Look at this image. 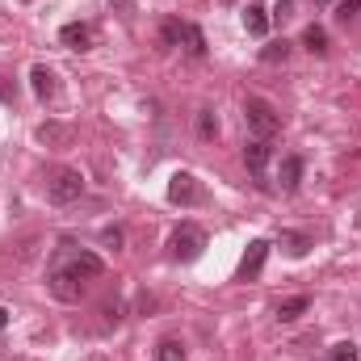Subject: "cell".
Masks as SVG:
<instances>
[{
	"instance_id": "6da1fadb",
	"label": "cell",
	"mask_w": 361,
	"mask_h": 361,
	"mask_svg": "<svg viewBox=\"0 0 361 361\" xmlns=\"http://www.w3.org/2000/svg\"><path fill=\"white\" fill-rule=\"evenodd\" d=\"M244 122H248L252 139H273L281 130V118H277V109H273L265 97H248L244 101Z\"/></svg>"
},
{
	"instance_id": "7a4b0ae2",
	"label": "cell",
	"mask_w": 361,
	"mask_h": 361,
	"mask_svg": "<svg viewBox=\"0 0 361 361\" xmlns=\"http://www.w3.org/2000/svg\"><path fill=\"white\" fill-rule=\"evenodd\" d=\"M85 193V177L76 173V169H59L55 177L47 180V197L55 202V206H68V202H76Z\"/></svg>"
},
{
	"instance_id": "3957f363",
	"label": "cell",
	"mask_w": 361,
	"mask_h": 361,
	"mask_svg": "<svg viewBox=\"0 0 361 361\" xmlns=\"http://www.w3.org/2000/svg\"><path fill=\"white\" fill-rule=\"evenodd\" d=\"M202 248H206V231H202V227L180 223L177 231H173V257H177V261H197Z\"/></svg>"
},
{
	"instance_id": "277c9868",
	"label": "cell",
	"mask_w": 361,
	"mask_h": 361,
	"mask_svg": "<svg viewBox=\"0 0 361 361\" xmlns=\"http://www.w3.org/2000/svg\"><path fill=\"white\" fill-rule=\"evenodd\" d=\"M169 202L173 206H202L206 189H202V180L193 177V173H177V177L169 180Z\"/></svg>"
},
{
	"instance_id": "5b68a950",
	"label": "cell",
	"mask_w": 361,
	"mask_h": 361,
	"mask_svg": "<svg viewBox=\"0 0 361 361\" xmlns=\"http://www.w3.org/2000/svg\"><path fill=\"white\" fill-rule=\"evenodd\" d=\"M47 290L59 298V302H80V294H85V277H76L72 265L68 269H55L47 277Z\"/></svg>"
},
{
	"instance_id": "8992f818",
	"label": "cell",
	"mask_w": 361,
	"mask_h": 361,
	"mask_svg": "<svg viewBox=\"0 0 361 361\" xmlns=\"http://www.w3.org/2000/svg\"><path fill=\"white\" fill-rule=\"evenodd\" d=\"M269 240H252V244H248V252H244V257H240V269H235V277H240V281H257V277H261V269H265V261H269Z\"/></svg>"
},
{
	"instance_id": "52a82bcc",
	"label": "cell",
	"mask_w": 361,
	"mask_h": 361,
	"mask_svg": "<svg viewBox=\"0 0 361 361\" xmlns=\"http://www.w3.org/2000/svg\"><path fill=\"white\" fill-rule=\"evenodd\" d=\"M59 42L72 47V51H89L92 47V30L85 25V21H68V25L59 30Z\"/></svg>"
},
{
	"instance_id": "ba28073f",
	"label": "cell",
	"mask_w": 361,
	"mask_h": 361,
	"mask_svg": "<svg viewBox=\"0 0 361 361\" xmlns=\"http://www.w3.org/2000/svg\"><path fill=\"white\" fill-rule=\"evenodd\" d=\"M244 164H248V173H265V164H269V139H248V147H244Z\"/></svg>"
},
{
	"instance_id": "9c48e42d",
	"label": "cell",
	"mask_w": 361,
	"mask_h": 361,
	"mask_svg": "<svg viewBox=\"0 0 361 361\" xmlns=\"http://www.w3.org/2000/svg\"><path fill=\"white\" fill-rule=\"evenodd\" d=\"M277 180H281V189H286V193H294V189H298V180H302V156H286Z\"/></svg>"
},
{
	"instance_id": "30bf717a",
	"label": "cell",
	"mask_w": 361,
	"mask_h": 361,
	"mask_svg": "<svg viewBox=\"0 0 361 361\" xmlns=\"http://www.w3.org/2000/svg\"><path fill=\"white\" fill-rule=\"evenodd\" d=\"M30 85H34V92H38V101H51V97H55V72L38 63V68L30 72Z\"/></svg>"
},
{
	"instance_id": "8fae6325",
	"label": "cell",
	"mask_w": 361,
	"mask_h": 361,
	"mask_svg": "<svg viewBox=\"0 0 361 361\" xmlns=\"http://www.w3.org/2000/svg\"><path fill=\"white\" fill-rule=\"evenodd\" d=\"M307 307H311V298H307V294H294V298L277 302V319H281V324H294L298 315H307Z\"/></svg>"
},
{
	"instance_id": "7c38bea8",
	"label": "cell",
	"mask_w": 361,
	"mask_h": 361,
	"mask_svg": "<svg viewBox=\"0 0 361 361\" xmlns=\"http://www.w3.org/2000/svg\"><path fill=\"white\" fill-rule=\"evenodd\" d=\"M244 25H248V34L261 38V34L269 30V8H265V4H248V8H244Z\"/></svg>"
},
{
	"instance_id": "4fadbf2b",
	"label": "cell",
	"mask_w": 361,
	"mask_h": 361,
	"mask_svg": "<svg viewBox=\"0 0 361 361\" xmlns=\"http://www.w3.org/2000/svg\"><path fill=\"white\" fill-rule=\"evenodd\" d=\"M281 248H286V257H307V248H311V235H302V231H281Z\"/></svg>"
},
{
	"instance_id": "5bb4252c",
	"label": "cell",
	"mask_w": 361,
	"mask_h": 361,
	"mask_svg": "<svg viewBox=\"0 0 361 361\" xmlns=\"http://www.w3.org/2000/svg\"><path fill=\"white\" fill-rule=\"evenodd\" d=\"M302 47H307L311 55H324V51H328V30H324V25H307V30H302Z\"/></svg>"
},
{
	"instance_id": "9a60e30c",
	"label": "cell",
	"mask_w": 361,
	"mask_h": 361,
	"mask_svg": "<svg viewBox=\"0 0 361 361\" xmlns=\"http://www.w3.org/2000/svg\"><path fill=\"white\" fill-rule=\"evenodd\" d=\"M72 273H76V277H101V273H105V265H101V257L80 252V257L72 261Z\"/></svg>"
},
{
	"instance_id": "2e32d148",
	"label": "cell",
	"mask_w": 361,
	"mask_h": 361,
	"mask_svg": "<svg viewBox=\"0 0 361 361\" xmlns=\"http://www.w3.org/2000/svg\"><path fill=\"white\" fill-rule=\"evenodd\" d=\"M197 135L210 143V139H219V118H214V109H197Z\"/></svg>"
},
{
	"instance_id": "e0dca14e",
	"label": "cell",
	"mask_w": 361,
	"mask_h": 361,
	"mask_svg": "<svg viewBox=\"0 0 361 361\" xmlns=\"http://www.w3.org/2000/svg\"><path fill=\"white\" fill-rule=\"evenodd\" d=\"M185 47H189V55H197V59L206 55V34H202L197 25H189V21H185Z\"/></svg>"
},
{
	"instance_id": "ac0fdd59",
	"label": "cell",
	"mask_w": 361,
	"mask_h": 361,
	"mask_svg": "<svg viewBox=\"0 0 361 361\" xmlns=\"http://www.w3.org/2000/svg\"><path fill=\"white\" fill-rule=\"evenodd\" d=\"M156 361H185V345H180V341H160Z\"/></svg>"
},
{
	"instance_id": "d6986e66",
	"label": "cell",
	"mask_w": 361,
	"mask_h": 361,
	"mask_svg": "<svg viewBox=\"0 0 361 361\" xmlns=\"http://www.w3.org/2000/svg\"><path fill=\"white\" fill-rule=\"evenodd\" d=\"M180 38H185V21H164L160 42H164V47H180Z\"/></svg>"
},
{
	"instance_id": "ffe728a7",
	"label": "cell",
	"mask_w": 361,
	"mask_h": 361,
	"mask_svg": "<svg viewBox=\"0 0 361 361\" xmlns=\"http://www.w3.org/2000/svg\"><path fill=\"white\" fill-rule=\"evenodd\" d=\"M328 361H361V353H357V345H353V341H341V345H332Z\"/></svg>"
},
{
	"instance_id": "44dd1931",
	"label": "cell",
	"mask_w": 361,
	"mask_h": 361,
	"mask_svg": "<svg viewBox=\"0 0 361 361\" xmlns=\"http://www.w3.org/2000/svg\"><path fill=\"white\" fill-rule=\"evenodd\" d=\"M286 55H290V42H286V38H281V42H269V47L261 51V59H265V63H281Z\"/></svg>"
},
{
	"instance_id": "7402d4cb",
	"label": "cell",
	"mask_w": 361,
	"mask_h": 361,
	"mask_svg": "<svg viewBox=\"0 0 361 361\" xmlns=\"http://www.w3.org/2000/svg\"><path fill=\"white\" fill-rule=\"evenodd\" d=\"M357 13H361V0H341V4H336V17H341V21H353Z\"/></svg>"
},
{
	"instance_id": "603a6c76",
	"label": "cell",
	"mask_w": 361,
	"mask_h": 361,
	"mask_svg": "<svg viewBox=\"0 0 361 361\" xmlns=\"http://www.w3.org/2000/svg\"><path fill=\"white\" fill-rule=\"evenodd\" d=\"M38 139L42 143H59V139H68V130L63 126H38Z\"/></svg>"
},
{
	"instance_id": "cb8c5ba5",
	"label": "cell",
	"mask_w": 361,
	"mask_h": 361,
	"mask_svg": "<svg viewBox=\"0 0 361 361\" xmlns=\"http://www.w3.org/2000/svg\"><path fill=\"white\" fill-rule=\"evenodd\" d=\"M101 244H105V248H118V244H122V231H118V227H105V231H101Z\"/></svg>"
},
{
	"instance_id": "d4e9b609",
	"label": "cell",
	"mask_w": 361,
	"mask_h": 361,
	"mask_svg": "<svg viewBox=\"0 0 361 361\" xmlns=\"http://www.w3.org/2000/svg\"><path fill=\"white\" fill-rule=\"evenodd\" d=\"M0 101H4V105H8V101H17V89L8 85V76H4V72H0Z\"/></svg>"
},
{
	"instance_id": "484cf974",
	"label": "cell",
	"mask_w": 361,
	"mask_h": 361,
	"mask_svg": "<svg viewBox=\"0 0 361 361\" xmlns=\"http://www.w3.org/2000/svg\"><path fill=\"white\" fill-rule=\"evenodd\" d=\"M114 4H118V8H130V4H135V0H114Z\"/></svg>"
},
{
	"instance_id": "4316f807",
	"label": "cell",
	"mask_w": 361,
	"mask_h": 361,
	"mask_svg": "<svg viewBox=\"0 0 361 361\" xmlns=\"http://www.w3.org/2000/svg\"><path fill=\"white\" fill-rule=\"evenodd\" d=\"M4 324H8V311H4V307H0V328H4Z\"/></svg>"
},
{
	"instance_id": "83f0119b",
	"label": "cell",
	"mask_w": 361,
	"mask_h": 361,
	"mask_svg": "<svg viewBox=\"0 0 361 361\" xmlns=\"http://www.w3.org/2000/svg\"><path fill=\"white\" fill-rule=\"evenodd\" d=\"M315 4H332V0H315Z\"/></svg>"
}]
</instances>
